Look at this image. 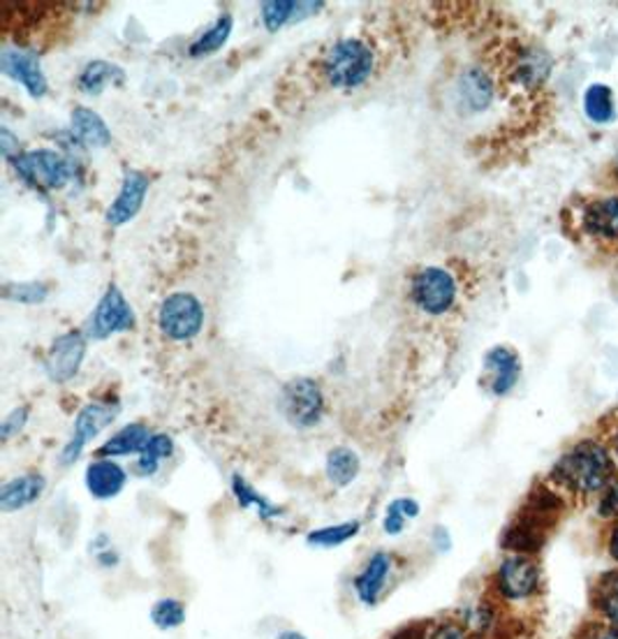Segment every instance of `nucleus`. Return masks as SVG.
Returning <instances> with one entry per match:
<instances>
[{
  "label": "nucleus",
  "instance_id": "7c9ffc66",
  "mask_svg": "<svg viewBox=\"0 0 618 639\" xmlns=\"http://www.w3.org/2000/svg\"><path fill=\"white\" fill-rule=\"evenodd\" d=\"M419 512H421V505L415 499H408V496L394 499L382 514V532L390 538L401 536L405 526L419 517Z\"/></svg>",
  "mask_w": 618,
  "mask_h": 639
},
{
  "label": "nucleus",
  "instance_id": "a19ab883",
  "mask_svg": "<svg viewBox=\"0 0 618 639\" xmlns=\"http://www.w3.org/2000/svg\"><path fill=\"white\" fill-rule=\"evenodd\" d=\"M584 639H618V628L616 626H595L591 628Z\"/></svg>",
  "mask_w": 618,
  "mask_h": 639
},
{
  "label": "nucleus",
  "instance_id": "c85d7f7f",
  "mask_svg": "<svg viewBox=\"0 0 618 639\" xmlns=\"http://www.w3.org/2000/svg\"><path fill=\"white\" fill-rule=\"evenodd\" d=\"M126 82V73L114 63L108 61H91L79 75V88L88 96H98L110 84H123Z\"/></svg>",
  "mask_w": 618,
  "mask_h": 639
},
{
  "label": "nucleus",
  "instance_id": "bb28decb",
  "mask_svg": "<svg viewBox=\"0 0 618 639\" xmlns=\"http://www.w3.org/2000/svg\"><path fill=\"white\" fill-rule=\"evenodd\" d=\"M174 454V438L169 434H153L135 459V473L139 477H153L161 471L163 461H167Z\"/></svg>",
  "mask_w": 618,
  "mask_h": 639
},
{
  "label": "nucleus",
  "instance_id": "c756f323",
  "mask_svg": "<svg viewBox=\"0 0 618 639\" xmlns=\"http://www.w3.org/2000/svg\"><path fill=\"white\" fill-rule=\"evenodd\" d=\"M186 618H188V610L184 605V600L172 598V596L157 598L149 612V621L153 624V628L163 632L179 630L186 624Z\"/></svg>",
  "mask_w": 618,
  "mask_h": 639
},
{
  "label": "nucleus",
  "instance_id": "ddd939ff",
  "mask_svg": "<svg viewBox=\"0 0 618 639\" xmlns=\"http://www.w3.org/2000/svg\"><path fill=\"white\" fill-rule=\"evenodd\" d=\"M84 485L96 501H112L126 489L128 471L123 468L116 459L96 456L91 464L86 466Z\"/></svg>",
  "mask_w": 618,
  "mask_h": 639
},
{
  "label": "nucleus",
  "instance_id": "2f4dec72",
  "mask_svg": "<svg viewBox=\"0 0 618 639\" xmlns=\"http://www.w3.org/2000/svg\"><path fill=\"white\" fill-rule=\"evenodd\" d=\"M232 26H235L232 16L229 14L218 16L216 24L206 28L200 38L190 45L188 53L192 59H202V57H211V53H216L227 42L229 35H232Z\"/></svg>",
  "mask_w": 618,
  "mask_h": 639
},
{
  "label": "nucleus",
  "instance_id": "c03bdc74",
  "mask_svg": "<svg viewBox=\"0 0 618 639\" xmlns=\"http://www.w3.org/2000/svg\"><path fill=\"white\" fill-rule=\"evenodd\" d=\"M609 554L618 563V526L611 530V536H609Z\"/></svg>",
  "mask_w": 618,
  "mask_h": 639
},
{
  "label": "nucleus",
  "instance_id": "393cba45",
  "mask_svg": "<svg viewBox=\"0 0 618 639\" xmlns=\"http://www.w3.org/2000/svg\"><path fill=\"white\" fill-rule=\"evenodd\" d=\"M73 133L77 139L86 147L102 149L108 147L112 141V133L108 128V123L102 121V116L88 106H75L73 110Z\"/></svg>",
  "mask_w": 618,
  "mask_h": 639
},
{
  "label": "nucleus",
  "instance_id": "f704fd0d",
  "mask_svg": "<svg viewBox=\"0 0 618 639\" xmlns=\"http://www.w3.org/2000/svg\"><path fill=\"white\" fill-rule=\"evenodd\" d=\"M424 639H472L468 628L458 621L452 618H436L424 624Z\"/></svg>",
  "mask_w": 618,
  "mask_h": 639
},
{
  "label": "nucleus",
  "instance_id": "58836bf2",
  "mask_svg": "<svg viewBox=\"0 0 618 639\" xmlns=\"http://www.w3.org/2000/svg\"><path fill=\"white\" fill-rule=\"evenodd\" d=\"M597 512H600V517H605V519L618 517V479L605 489L603 499H600Z\"/></svg>",
  "mask_w": 618,
  "mask_h": 639
},
{
  "label": "nucleus",
  "instance_id": "79ce46f5",
  "mask_svg": "<svg viewBox=\"0 0 618 639\" xmlns=\"http://www.w3.org/2000/svg\"><path fill=\"white\" fill-rule=\"evenodd\" d=\"M387 639H424V624L405 626V628L396 630L392 637H387Z\"/></svg>",
  "mask_w": 618,
  "mask_h": 639
},
{
  "label": "nucleus",
  "instance_id": "dca6fc26",
  "mask_svg": "<svg viewBox=\"0 0 618 639\" xmlns=\"http://www.w3.org/2000/svg\"><path fill=\"white\" fill-rule=\"evenodd\" d=\"M550 530H552L550 526H544L542 522L533 519L531 514L519 512L517 519L503 530L501 544H503V549H507L509 554L533 556L542 549V544L546 540V532Z\"/></svg>",
  "mask_w": 618,
  "mask_h": 639
},
{
  "label": "nucleus",
  "instance_id": "cd10ccee",
  "mask_svg": "<svg viewBox=\"0 0 618 639\" xmlns=\"http://www.w3.org/2000/svg\"><path fill=\"white\" fill-rule=\"evenodd\" d=\"M362 532V522L350 519V522H339V524H329L313 528L306 532V544L315 549H337L348 544L352 538H357Z\"/></svg>",
  "mask_w": 618,
  "mask_h": 639
},
{
  "label": "nucleus",
  "instance_id": "4468645a",
  "mask_svg": "<svg viewBox=\"0 0 618 639\" xmlns=\"http://www.w3.org/2000/svg\"><path fill=\"white\" fill-rule=\"evenodd\" d=\"M147 192H149V176L144 172H137V170L126 172L116 200L108 209V223L112 227H121V225L130 223L139 213L141 204H144Z\"/></svg>",
  "mask_w": 618,
  "mask_h": 639
},
{
  "label": "nucleus",
  "instance_id": "b1692460",
  "mask_svg": "<svg viewBox=\"0 0 618 639\" xmlns=\"http://www.w3.org/2000/svg\"><path fill=\"white\" fill-rule=\"evenodd\" d=\"M229 489H232V496H235V501L239 503V508L241 510H253L262 522H274V519L282 517V508L272 503L267 496H262L245 477L235 475Z\"/></svg>",
  "mask_w": 618,
  "mask_h": 639
},
{
  "label": "nucleus",
  "instance_id": "37998d69",
  "mask_svg": "<svg viewBox=\"0 0 618 639\" xmlns=\"http://www.w3.org/2000/svg\"><path fill=\"white\" fill-rule=\"evenodd\" d=\"M0 147H3V155L5 158H12V147H14V135L8 130V128H3L0 130Z\"/></svg>",
  "mask_w": 618,
  "mask_h": 639
},
{
  "label": "nucleus",
  "instance_id": "473e14b6",
  "mask_svg": "<svg viewBox=\"0 0 618 639\" xmlns=\"http://www.w3.org/2000/svg\"><path fill=\"white\" fill-rule=\"evenodd\" d=\"M584 110L591 121L609 123L614 118V96L605 84H593L584 96Z\"/></svg>",
  "mask_w": 618,
  "mask_h": 639
},
{
  "label": "nucleus",
  "instance_id": "6ab92c4d",
  "mask_svg": "<svg viewBox=\"0 0 618 639\" xmlns=\"http://www.w3.org/2000/svg\"><path fill=\"white\" fill-rule=\"evenodd\" d=\"M552 73L550 53L540 47H526L512 63V82L524 88H538Z\"/></svg>",
  "mask_w": 618,
  "mask_h": 639
},
{
  "label": "nucleus",
  "instance_id": "49530a36",
  "mask_svg": "<svg viewBox=\"0 0 618 639\" xmlns=\"http://www.w3.org/2000/svg\"><path fill=\"white\" fill-rule=\"evenodd\" d=\"M614 454H616V459H618V436L614 438Z\"/></svg>",
  "mask_w": 618,
  "mask_h": 639
},
{
  "label": "nucleus",
  "instance_id": "1a4fd4ad",
  "mask_svg": "<svg viewBox=\"0 0 618 639\" xmlns=\"http://www.w3.org/2000/svg\"><path fill=\"white\" fill-rule=\"evenodd\" d=\"M396 556L392 552H374L352 577V591L364 607H376L390 589L396 573Z\"/></svg>",
  "mask_w": 618,
  "mask_h": 639
},
{
  "label": "nucleus",
  "instance_id": "de8ad7c7",
  "mask_svg": "<svg viewBox=\"0 0 618 639\" xmlns=\"http://www.w3.org/2000/svg\"><path fill=\"white\" fill-rule=\"evenodd\" d=\"M616 170H618V163H616Z\"/></svg>",
  "mask_w": 618,
  "mask_h": 639
},
{
  "label": "nucleus",
  "instance_id": "412c9836",
  "mask_svg": "<svg viewBox=\"0 0 618 639\" xmlns=\"http://www.w3.org/2000/svg\"><path fill=\"white\" fill-rule=\"evenodd\" d=\"M456 96L468 112H482L493 98V84L482 67H470L458 79Z\"/></svg>",
  "mask_w": 618,
  "mask_h": 639
},
{
  "label": "nucleus",
  "instance_id": "f3484780",
  "mask_svg": "<svg viewBox=\"0 0 618 639\" xmlns=\"http://www.w3.org/2000/svg\"><path fill=\"white\" fill-rule=\"evenodd\" d=\"M47 489V479L40 473H22L10 477L8 483L0 487V510L5 514L22 512L30 505L38 503Z\"/></svg>",
  "mask_w": 618,
  "mask_h": 639
},
{
  "label": "nucleus",
  "instance_id": "9d476101",
  "mask_svg": "<svg viewBox=\"0 0 618 639\" xmlns=\"http://www.w3.org/2000/svg\"><path fill=\"white\" fill-rule=\"evenodd\" d=\"M135 327V313L128 304V299L116 286H110L98 301V306L88 320L86 334L96 341H104L118 331H128Z\"/></svg>",
  "mask_w": 618,
  "mask_h": 639
},
{
  "label": "nucleus",
  "instance_id": "4be33fe9",
  "mask_svg": "<svg viewBox=\"0 0 618 639\" xmlns=\"http://www.w3.org/2000/svg\"><path fill=\"white\" fill-rule=\"evenodd\" d=\"M325 3H297V0H267L262 3V22L267 30H280L286 24L302 22L306 16L320 12Z\"/></svg>",
  "mask_w": 618,
  "mask_h": 639
},
{
  "label": "nucleus",
  "instance_id": "20e7f679",
  "mask_svg": "<svg viewBox=\"0 0 618 639\" xmlns=\"http://www.w3.org/2000/svg\"><path fill=\"white\" fill-rule=\"evenodd\" d=\"M121 405L116 399L112 401H91L86 403L81 411L75 417V426H73V436L67 438V442L61 450V464L63 466H75L79 456L84 454V450L91 446V442L108 429V426L114 424V419L118 417Z\"/></svg>",
  "mask_w": 618,
  "mask_h": 639
},
{
  "label": "nucleus",
  "instance_id": "c9c22d12",
  "mask_svg": "<svg viewBox=\"0 0 618 639\" xmlns=\"http://www.w3.org/2000/svg\"><path fill=\"white\" fill-rule=\"evenodd\" d=\"M5 297L10 301H16V304L35 306L42 304L49 297V288L45 283H12V286H5Z\"/></svg>",
  "mask_w": 618,
  "mask_h": 639
},
{
  "label": "nucleus",
  "instance_id": "0eeeda50",
  "mask_svg": "<svg viewBox=\"0 0 618 639\" xmlns=\"http://www.w3.org/2000/svg\"><path fill=\"white\" fill-rule=\"evenodd\" d=\"M411 297L415 306L429 315H443L454 306L456 283L450 272L440 266H427L413 276Z\"/></svg>",
  "mask_w": 618,
  "mask_h": 639
},
{
  "label": "nucleus",
  "instance_id": "4c0bfd02",
  "mask_svg": "<svg viewBox=\"0 0 618 639\" xmlns=\"http://www.w3.org/2000/svg\"><path fill=\"white\" fill-rule=\"evenodd\" d=\"M91 552L96 554V563L102 567V571H114V567H118L121 563V554L116 552L110 536H104V532H100V536L91 542Z\"/></svg>",
  "mask_w": 618,
  "mask_h": 639
},
{
  "label": "nucleus",
  "instance_id": "7ed1b4c3",
  "mask_svg": "<svg viewBox=\"0 0 618 639\" xmlns=\"http://www.w3.org/2000/svg\"><path fill=\"white\" fill-rule=\"evenodd\" d=\"M540 565L524 554L505 556L491 577V591L503 602H524L540 593Z\"/></svg>",
  "mask_w": 618,
  "mask_h": 639
},
{
  "label": "nucleus",
  "instance_id": "f03ea898",
  "mask_svg": "<svg viewBox=\"0 0 618 639\" xmlns=\"http://www.w3.org/2000/svg\"><path fill=\"white\" fill-rule=\"evenodd\" d=\"M374 49L357 38L339 40L331 45L323 61V73L333 88H360L374 75Z\"/></svg>",
  "mask_w": 618,
  "mask_h": 639
},
{
  "label": "nucleus",
  "instance_id": "a211bd4d",
  "mask_svg": "<svg viewBox=\"0 0 618 639\" xmlns=\"http://www.w3.org/2000/svg\"><path fill=\"white\" fill-rule=\"evenodd\" d=\"M456 618L468 628L472 639H493V635L501 628V610L496 602L489 598L466 602V605L456 612Z\"/></svg>",
  "mask_w": 618,
  "mask_h": 639
},
{
  "label": "nucleus",
  "instance_id": "f257e3e1",
  "mask_svg": "<svg viewBox=\"0 0 618 639\" xmlns=\"http://www.w3.org/2000/svg\"><path fill=\"white\" fill-rule=\"evenodd\" d=\"M614 477V461L600 442L584 440L565 452L552 468V479L577 493L603 491Z\"/></svg>",
  "mask_w": 618,
  "mask_h": 639
},
{
  "label": "nucleus",
  "instance_id": "aec40b11",
  "mask_svg": "<svg viewBox=\"0 0 618 639\" xmlns=\"http://www.w3.org/2000/svg\"><path fill=\"white\" fill-rule=\"evenodd\" d=\"M151 436L153 434L149 431L147 424L130 422L126 426H121V429L114 436H110L108 440L102 442L100 450H98V456H104V459L137 456L141 450H144V446H147Z\"/></svg>",
  "mask_w": 618,
  "mask_h": 639
},
{
  "label": "nucleus",
  "instance_id": "ea45409f",
  "mask_svg": "<svg viewBox=\"0 0 618 639\" xmlns=\"http://www.w3.org/2000/svg\"><path fill=\"white\" fill-rule=\"evenodd\" d=\"M431 544L436 547V552H440V554L450 552V549H452V538H450V532H447L445 526H436L433 528V532H431Z\"/></svg>",
  "mask_w": 618,
  "mask_h": 639
},
{
  "label": "nucleus",
  "instance_id": "2eb2a0df",
  "mask_svg": "<svg viewBox=\"0 0 618 639\" xmlns=\"http://www.w3.org/2000/svg\"><path fill=\"white\" fill-rule=\"evenodd\" d=\"M484 371L489 376V392L493 397H505L515 389L521 376L519 354L507 346L491 348L484 358Z\"/></svg>",
  "mask_w": 618,
  "mask_h": 639
},
{
  "label": "nucleus",
  "instance_id": "72a5a7b5",
  "mask_svg": "<svg viewBox=\"0 0 618 639\" xmlns=\"http://www.w3.org/2000/svg\"><path fill=\"white\" fill-rule=\"evenodd\" d=\"M595 607L605 616L609 626L618 628V573H609L597 581Z\"/></svg>",
  "mask_w": 618,
  "mask_h": 639
},
{
  "label": "nucleus",
  "instance_id": "39448f33",
  "mask_svg": "<svg viewBox=\"0 0 618 639\" xmlns=\"http://www.w3.org/2000/svg\"><path fill=\"white\" fill-rule=\"evenodd\" d=\"M325 392L311 378H294L280 392V413L297 429H313L325 417Z\"/></svg>",
  "mask_w": 618,
  "mask_h": 639
},
{
  "label": "nucleus",
  "instance_id": "423d86ee",
  "mask_svg": "<svg viewBox=\"0 0 618 639\" xmlns=\"http://www.w3.org/2000/svg\"><path fill=\"white\" fill-rule=\"evenodd\" d=\"M157 325L172 341H190L202 331L204 309L202 301L190 292L169 295L161 311H157Z\"/></svg>",
  "mask_w": 618,
  "mask_h": 639
},
{
  "label": "nucleus",
  "instance_id": "5701e85b",
  "mask_svg": "<svg viewBox=\"0 0 618 639\" xmlns=\"http://www.w3.org/2000/svg\"><path fill=\"white\" fill-rule=\"evenodd\" d=\"M360 473H362V459L352 448L339 446V448H331L327 452L325 475H327L331 487L345 489V487H350L352 483H355V479L360 477Z\"/></svg>",
  "mask_w": 618,
  "mask_h": 639
},
{
  "label": "nucleus",
  "instance_id": "9b49d317",
  "mask_svg": "<svg viewBox=\"0 0 618 639\" xmlns=\"http://www.w3.org/2000/svg\"><path fill=\"white\" fill-rule=\"evenodd\" d=\"M86 358V336L81 331H65L59 339L51 343L47 358H45V371L47 378L56 385L73 380Z\"/></svg>",
  "mask_w": 618,
  "mask_h": 639
},
{
  "label": "nucleus",
  "instance_id": "f8f14e48",
  "mask_svg": "<svg viewBox=\"0 0 618 639\" xmlns=\"http://www.w3.org/2000/svg\"><path fill=\"white\" fill-rule=\"evenodd\" d=\"M0 70L3 75L22 84L30 98H45L47 96V77L40 67L38 57L33 51L20 49V47H5L0 53Z\"/></svg>",
  "mask_w": 618,
  "mask_h": 639
},
{
  "label": "nucleus",
  "instance_id": "a878e982",
  "mask_svg": "<svg viewBox=\"0 0 618 639\" xmlns=\"http://www.w3.org/2000/svg\"><path fill=\"white\" fill-rule=\"evenodd\" d=\"M584 227L595 237L618 239V198H605L591 204L584 213Z\"/></svg>",
  "mask_w": 618,
  "mask_h": 639
},
{
  "label": "nucleus",
  "instance_id": "a18cd8bd",
  "mask_svg": "<svg viewBox=\"0 0 618 639\" xmlns=\"http://www.w3.org/2000/svg\"><path fill=\"white\" fill-rule=\"evenodd\" d=\"M274 639H308V637L299 630H280Z\"/></svg>",
  "mask_w": 618,
  "mask_h": 639
},
{
  "label": "nucleus",
  "instance_id": "6e6552de",
  "mask_svg": "<svg viewBox=\"0 0 618 639\" xmlns=\"http://www.w3.org/2000/svg\"><path fill=\"white\" fill-rule=\"evenodd\" d=\"M14 167L26 184L45 190H59L70 181V176H73L67 160L51 149L24 153L14 160Z\"/></svg>",
  "mask_w": 618,
  "mask_h": 639
},
{
  "label": "nucleus",
  "instance_id": "e433bc0d",
  "mask_svg": "<svg viewBox=\"0 0 618 639\" xmlns=\"http://www.w3.org/2000/svg\"><path fill=\"white\" fill-rule=\"evenodd\" d=\"M28 419H30V408H28V405L14 408V411H10V413L5 415L3 424H0V440L8 442V440H12V438L20 436V434L26 429Z\"/></svg>",
  "mask_w": 618,
  "mask_h": 639
}]
</instances>
